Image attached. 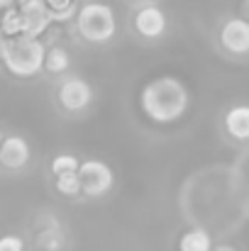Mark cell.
I'll return each instance as SVG.
<instances>
[{
	"label": "cell",
	"instance_id": "6da1fadb",
	"mask_svg": "<svg viewBox=\"0 0 249 251\" xmlns=\"http://www.w3.org/2000/svg\"><path fill=\"white\" fill-rule=\"evenodd\" d=\"M191 95L188 88L176 76H157L154 81L142 88L139 93V107L142 112L157 122V125H173L178 122L188 110Z\"/></svg>",
	"mask_w": 249,
	"mask_h": 251
},
{
	"label": "cell",
	"instance_id": "7a4b0ae2",
	"mask_svg": "<svg viewBox=\"0 0 249 251\" xmlns=\"http://www.w3.org/2000/svg\"><path fill=\"white\" fill-rule=\"evenodd\" d=\"M44 54L47 47L39 37H2L0 42V61L2 66L17 78H32L44 71Z\"/></svg>",
	"mask_w": 249,
	"mask_h": 251
},
{
	"label": "cell",
	"instance_id": "3957f363",
	"mask_svg": "<svg viewBox=\"0 0 249 251\" xmlns=\"http://www.w3.org/2000/svg\"><path fill=\"white\" fill-rule=\"evenodd\" d=\"M76 29L85 42L90 44H105L115 37L117 22L115 12L105 2H85L76 12Z\"/></svg>",
	"mask_w": 249,
	"mask_h": 251
},
{
	"label": "cell",
	"instance_id": "277c9868",
	"mask_svg": "<svg viewBox=\"0 0 249 251\" xmlns=\"http://www.w3.org/2000/svg\"><path fill=\"white\" fill-rule=\"evenodd\" d=\"M79 178H81V193L85 198H103L115 185V173L105 161L88 159L79 164Z\"/></svg>",
	"mask_w": 249,
	"mask_h": 251
},
{
	"label": "cell",
	"instance_id": "5b68a950",
	"mask_svg": "<svg viewBox=\"0 0 249 251\" xmlns=\"http://www.w3.org/2000/svg\"><path fill=\"white\" fill-rule=\"evenodd\" d=\"M56 98L59 105L69 112H81L93 102V88L85 83L83 78H66L61 81V85L56 88Z\"/></svg>",
	"mask_w": 249,
	"mask_h": 251
},
{
	"label": "cell",
	"instance_id": "8992f818",
	"mask_svg": "<svg viewBox=\"0 0 249 251\" xmlns=\"http://www.w3.org/2000/svg\"><path fill=\"white\" fill-rule=\"evenodd\" d=\"M220 47L235 56L249 54V20L232 17L220 29Z\"/></svg>",
	"mask_w": 249,
	"mask_h": 251
},
{
	"label": "cell",
	"instance_id": "52a82bcc",
	"mask_svg": "<svg viewBox=\"0 0 249 251\" xmlns=\"http://www.w3.org/2000/svg\"><path fill=\"white\" fill-rule=\"evenodd\" d=\"M29 156H32L29 144L22 137H17V134L2 137V142H0V166L2 168L20 171L29 164Z\"/></svg>",
	"mask_w": 249,
	"mask_h": 251
},
{
	"label": "cell",
	"instance_id": "ba28073f",
	"mask_svg": "<svg viewBox=\"0 0 249 251\" xmlns=\"http://www.w3.org/2000/svg\"><path fill=\"white\" fill-rule=\"evenodd\" d=\"M135 29L144 39H159L166 32V15L162 12V7L147 5V7L137 10V15H135Z\"/></svg>",
	"mask_w": 249,
	"mask_h": 251
},
{
	"label": "cell",
	"instance_id": "9c48e42d",
	"mask_svg": "<svg viewBox=\"0 0 249 251\" xmlns=\"http://www.w3.org/2000/svg\"><path fill=\"white\" fill-rule=\"evenodd\" d=\"M225 132L235 142H249V105H232L225 112Z\"/></svg>",
	"mask_w": 249,
	"mask_h": 251
},
{
	"label": "cell",
	"instance_id": "30bf717a",
	"mask_svg": "<svg viewBox=\"0 0 249 251\" xmlns=\"http://www.w3.org/2000/svg\"><path fill=\"white\" fill-rule=\"evenodd\" d=\"M178 251H213V239L205 229H188L178 239Z\"/></svg>",
	"mask_w": 249,
	"mask_h": 251
},
{
	"label": "cell",
	"instance_id": "8fae6325",
	"mask_svg": "<svg viewBox=\"0 0 249 251\" xmlns=\"http://www.w3.org/2000/svg\"><path fill=\"white\" fill-rule=\"evenodd\" d=\"M69 66H71V56H69V51L64 49V47H49L47 49V54H44V69L49 71V74H64V71H69Z\"/></svg>",
	"mask_w": 249,
	"mask_h": 251
},
{
	"label": "cell",
	"instance_id": "7c38bea8",
	"mask_svg": "<svg viewBox=\"0 0 249 251\" xmlns=\"http://www.w3.org/2000/svg\"><path fill=\"white\" fill-rule=\"evenodd\" d=\"M22 27H25V20H22V10L17 5L2 10V17H0L2 37H17V34H22Z\"/></svg>",
	"mask_w": 249,
	"mask_h": 251
},
{
	"label": "cell",
	"instance_id": "4fadbf2b",
	"mask_svg": "<svg viewBox=\"0 0 249 251\" xmlns=\"http://www.w3.org/2000/svg\"><path fill=\"white\" fill-rule=\"evenodd\" d=\"M61 244H64V234H61V229H59L56 225L44 227V229L37 234V249H42V251H59V249H61Z\"/></svg>",
	"mask_w": 249,
	"mask_h": 251
},
{
	"label": "cell",
	"instance_id": "5bb4252c",
	"mask_svg": "<svg viewBox=\"0 0 249 251\" xmlns=\"http://www.w3.org/2000/svg\"><path fill=\"white\" fill-rule=\"evenodd\" d=\"M44 5L49 7V15H52V22H64V20H71L76 17V5L74 0H44Z\"/></svg>",
	"mask_w": 249,
	"mask_h": 251
},
{
	"label": "cell",
	"instance_id": "9a60e30c",
	"mask_svg": "<svg viewBox=\"0 0 249 251\" xmlns=\"http://www.w3.org/2000/svg\"><path fill=\"white\" fill-rule=\"evenodd\" d=\"M56 190L66 198H74L81 193V178L79 171H69V173H59L56 176Z\"/></svg>",
	"mask_w": 249,
	"mask_h": 251
},
{
	"label": "cell",
	"instance_id": "2e32d148",
	"mask_svg": "<svg viewBox=\"0 0 249 251\" xmlns=\"http://www.w3.org/2000/svg\"><path fill=\"white\" fill-rule=\"evenodd\" d=\"M79 159L74 156V154H59V156H54V161H52V173L54 176H59V173H69V171H79Z\"/></svg>",
	"mask_w": 249,
	"mask_h": 251
},
{
	"label": "cell",
	"instance_id": "e0dca14e",
	"mask_svg": "<svg viewBox=\"0 0 249 251\" xmlns=\"http://www.w3.org/2000/svg\"><path fill=\"white\" fill-rule=\"evenodd\" d=\"M0 251H25V242L17 234H2L0 237Z\"/></svg>",
	"mask_w": 249,
	"mask_h": 251
},
{
	"label": "cell",
	"instance_id": "ac0fdd59",
	"mask_svg": "<svg viewBox=\"0 0 249 251\" xmlns=\"http://www.w3.org/2000/svg\"><path fill=\"white\" fill-rule=\"evenodd\" d=\"M12 5H15V0H0V12L7 10V7H12Z\"/></svg>",
	"mask_w": 249,
	"mask_h": 251
},
{
	"label": "cell",
	"instance_id": "d6986e66",
	"mask_svg": "<svg viewBox=\"0 0 249 251\" xmlns=\"http://www.w3.org/2000/svg\"><path fill=\"white\" fill-rule=\"evenodd\" d=\"M213 251H237V249L230 247V244H220V247H213Z\"/></svg>",
	"mask_w": 249,
	"mask_h": 251
},
{
	"label": "cell",
	"instance_id": "ffe728a7",
	"mask_svg": "<svg viewBox=\"0 0 249 251\" xmlns=\"http://www.w3.org/2000/svg\"><path fill=\"white\" fill-rule=\"evenodd\" d=\"M0 142H2V134H0Z\"/></svg>",
	"mask_w": 249,
	"mask_h": 251
},
{
	"label": "cell",
	"instance_id": "44dd1931",
	"mask_svg": "<svg viewBox=\"0 0 249 251\" xmlns=\"http://www.w3.org/2000/svg\"><path fill=\"white\" fill-rule=\"evenodd\" d=\"M0 42H2V37H0Z\"/></svg>",
	"mask_w": 249,
	"mask_h": 251
}]
</instances>
